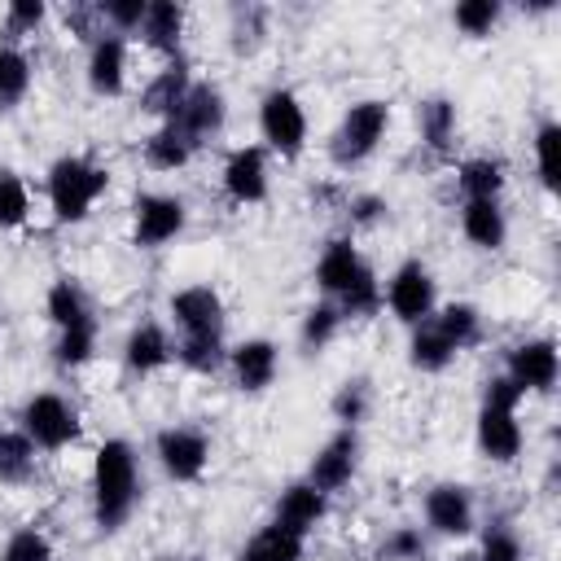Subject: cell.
<instances>
[{
	"mask_svg": "<svg viewBox=\"0 0 561 561\" xmlns=\"http://www.w3.org/2000/svg\"><path fill=\"white\" fill-rule=\"evenodd\" d=\"M140 495L136 447L127 438H105L92 456V522L101 530H118Z\"/></svg>",
	"mask_w": 561,
	"mask_h": 561,
	"instance_id": "1",
	"label": "cell"
},
{
	"mask_svg": "<svg viewBox=\"0 0 561 561\" xmlns=\"http://www.w3.org/2000/svg\"><path fill=\"white\" fill-rule=\"evenodd\" d=\"M110 188V171L83 153H66L48 167L44 175V193H48V210L57 224H79L88 219V210L105 197Z\"/></svg>",
	"mask_w": 561,
	"mask_h": 561,
	"instance_id": "2",
	"label": "cell"
},
{
	"mask_svg": "<svg viewBox=\"0 0 561 561\" xmlns=\"http://www.w3.org/2000/svg\"><path fill=\"white\" fill-rule=\"evenodd\" d=\"M386 127H390V105H386V101H377V96L355 101V105L342 114V123L333 127V136H329V158H333V167L351 171V167L368 162V158L377 153V145L386 140Z\"/></svg>",
	"mask_w": 561,
	"mask_h": 561,
	"instance_id": "3",
	"label": "cell"
},
{
	"mask_svg": "<svg viewBox=\"0 0 561 561\" xmlns=\"http://www.w3.org/2000/svg\"><path fill=\"white\" fill-rule=\"evenodd\" d=\"M18 430L39 447V451H66L70 443H79L83 434V421H79V408L57 394V390H39L22 403L18 412Z\"/></svg>",
	"mask_w": 561,
	"mask_h": 561,
	"instance_id": "4",
	"label": "cell"
},
{
	"mask_svg": "<svg viewBox=\"0 0 561 561\" xmlns=\"http://www.w3.org/2000/svg\"><path fill=\"white\" fill-rule=\"evenodd\" d=\"M259 136L280 158H298L307 149V110H302L298 92H289V88L263 92V101H259Z\"/></svg>",
	"mask_w": 561,
	"mask_h": 561,
	"instance_id": "5",
	"label": "cell"
},
{
	"mask_svg": "<svg viewBox=\"0 0 561 561\" xmlns=\"http://www.w3.org/2000/svg\"><path fill=\"white\" fill-rule=\"evenodd\" d=\"M381 302H386L403 324H421V320H430L434 307H438V289H434L430 267H425L421 259L399 263V267L390 272V280H386V289H381Z\"/></svg>",
	"mask_w": 561,
	"mask_h": 561,
	"instance_id": "6",
	"label": "cell"
},
{
	"mask_svg": "<svg viewBox=\"0 0 561 561\" xmlns=\"http://www.w3.org/2000/svg\"><path fill=\"white\" fill-rule=\"evenodd\" d=\"M188 224V206L175 193H140L131 206V241L140 250H158L175 241Z\"/></svg>",
	"mask_w": 561,
	"mask_h": 561,
	"instance_id": "7",
	"label": "cell"
},
{
	"mask_svg": "<svg viewBox=\"0 0 561 561\" xmlns=\"http://www.w3.org/2000/svg\"><path fill=\"white\" fill-rule=\"evenodd\" d=\"M153 456L171 482H197L210 465V438L193 425H167L153 438Z\"/></svg>",
	"mask_w": 561,
	"mask_h": 561,
	"instance_id": "8",
	"label": "cell"
},
{
	"mask_svg": "<svg viewBox=\"0 0 561 561\" xmlns=\"http://www.w3.org/2000/svg\"><path fill=\"white\" fill-rule=\"evenodd\" d=\"M504 377L522 390V394H548L561 377V355H557V342L552 337H526L508 351V364H504Z\"/></svg>",
	"mask_w": 561,
	"mask_h": 561,
	"instance_id": "9",
	"label": "cell"
},
{
	"mask_svg": "<svg viewBox=\"0 0 561 561\" xmlns=\"http://www.w3.org/2000/svg\"><path fill=\"white\" fill-rule=\"evenodd\" d=\"M219 184L232 206H259L267 197V149L263 145L228 149V158L219 167Z\"/></svg>",
	"mask_w": 561,
	"mask_h": 561,
	"instance_id": "10",
	"label": "cell"
},
{
	"mask_svg": "<svg viewBox=\"0 0 561 561\" xmlns=\"http://www.w3.org/2000/svg\"><path fill=\"white\" fill-rule=\"evenodd\" d=\"M355 469H359V434H355V430H337V434L311 456L307 482H311L316 491H324V495H337V491L351 486Z\"/></svg>",
	"mask_w": 561,
	"mask_h": 561,
	"instance_id": "11",
	"label": "cell"
},
{
	"mask_svg": "<svg viewBox=\"0 0 561 561\" xmlns=\"http://www.w3.org/2000/svg\"><path fill=\"white\" fill-rule=\"evenodd\" d=\"M224 118H228V101H224V92L215 88V83H193L188 88V96H184V105L175 110V127L193 140V149L202 145V140H215L219 131H224Z\"/></svg>",
	"mask_w": 561,
	"mask_h": 561,
	"instance_id": "12",
	"label": "cell"
},
{
	"mask_svg": "<svg viewBox=\"0 0 561 561\" xmlns=\"http://www.w3.org/2000/svg\"><path fill=\"white\" fill-rule=\"evenodd\" d=\"M425 526L434 535H447V539H460L473 530V495L469 486L460 482H438L425 491Z\"/></svg>",
	"mask_w": 561,
	"mask_h": 561,
	"instance_id": "13",
	"label": "cell"
},
{
	"mask_svg": "<svg viewBox=\"0 0 561 561\" xmlns=\"http://www.w3.org/2000/svg\"><path fill=\"white\" fill-rule=\"evenodd\" d=\"M180 337L188 333H224V298L210 289V285H188V289H175L171 302H167Z\"/></svg>",
	"mask_w": 561,
	"mask_h": 561,
	"instance_id": "14",
	"label": "cell"
},
{
	"mask_svg": "<svg viewBox=\"0 0 561 561\" xmlns=\"http://www.w3.org/2000/svg\"><path fill=\"white\" fill-rule=\"evenodd\" d=\"M228 368H232L237 390L259 394V390H267V386L276 381V373H280V351H276V342H267V337H245V342H237V346L228 351Z\"/></svg>",
	"mask_w": 561,
	"mask_h": 561,
	"instance_id": "15",
	"label": "cell"
},
{
	"mask_svg": "<svg viewBox=\"0 0 561 561\" xmlns=\"http://www.w3.org/2000/svg\"><path fill=\"white\" fill-rule=\"evenodd\" d=\"M88 88L96 96H118L127 88V39L114 31H101L88 44Z\"/></svg>",
	"mask_w": 561,
	"mask_h": 561,
	"instance_id": "16",
	"label": "cell"
},
{
	"mask_svg": "<svg viewBox=\"0 0 561 561\" xmlns=\"http://www.w3.org/2000/svg\"><path fill=\"white\" fill-rule=\"evenodd\" d=\"M171 359H175V342L167 337V329H162L158 320L136 324V329L127 333V342H123V368H127L131 377H153V373H162Z\"/></svg>",
	"mask_w": 561,
	"mask_h": 561,
	"instance_id": "17",
	"label": "cell"
},
{
	"mask_svg": "<svg viewBox=\"0 0 561 561\" xmlns=\"http://www.w3.org/2000/svg\"><path fill=\"white\" fill-rule=\"evenodd\" d=\"M329 517V495L324 491H316L307 478L302 482H289L285 491H280V500H276V526H285V530H294L298 539H307L320 522Z\"/></svg>",
	"mask_w": 561,
	"mask_h": 561,
	"instance_id": "18",
	"label": "cell"
},
{
	"mask_svg": "<svg viewBox=\"0 0 561 561\" xmlns=\"http://www.w3.org/2000/svg\"><path fill=\"white\" fill-rule=\"evenodd\" d=\"M188 88H193V79H188V61H184V57H171V61H162V70L145 83V92H140V110L153 114L158 123H171L175 110L184 105Z\"/></svg>",
	"mask_w": 561,
	"mask_h": 561,
	"instance_id": "19",
	"label": "cell"
},
{
	"mask_svg": "<svg viewBox=\"0 0 561 561\" xmlns=\"http://www.w3.org/2000/svg\"><path fill=\"white\" fill-rule=\"evenodd\" d=\"M522 421L517 412H500V408H478V451L495 465H513L522 456Z\"/></svg>",
	"mask_w": 561,
	"mask_h": 561,
	"instance_id": "20",
	"label": "cell"
},
{
	"mask_svg": "<svg viewBox=\"0 0 561 561\" xmlns=\"http://www.w3.org/2000/svg\"><path fill=\"white\" fill-rule=\"evenodd\" d=\"M184 22H188V13H184V4H175V0H149V9H145V22H140V44L145 48H153L158 57H180V44H184Z\"/></svg>",
	"mask_w": 561,
	"mask_h": 561,
	"instance_id": "21",
	"label": "cell"
},
{
	"mask_svg": "<svg viewBox=\"0 0 561 561\" xmlns=\"http://www.w3.org/2000/svg\"><path fill=\"white\" fill-rule=\"evenodd\" d=\"M359 267H364V259H359V250H355V241L351 237H329L324 241V250H320V259H316V285L329 294V302L359 276Z\"/></svg>",
	"mask_w": 561,
	"mask_h": 561,
	"instance_id": "22",
	"label": "cell"
},
{
	"mask_svg": "<svg viewBox=\"0 0 561 561\" xmlns=\"http://www.w3.org/2000/svg\"><path fill=\"white\" fill-rule=\"evenodd\" d=\"M44 316L53 320L57 333H61V329H79V324H96L83 285L70 280V276H57V280L48 285V294H44Z\"/></svg>",
	"mask_w": 561,
	"mask_h": 561,
	"instance_id": "23",
	"label": "cell"
},
{
	"mask_svg": "<svg viewBox=\"0 0 561 561\" xmlns=\"http://www.w3.org/2000/svg\"><path fill=\"white\" fill-rule=\"evenodd\" d=\"M504 162L491 158V153H478V158H465L456 167V188L465 202H500L504 193Z\"/></svg>",
	"mask_w": 561,
	"mask_h": 561,
	"instance_id": "24",
	"label": "cell"
},
{
	"mask_svg": "<svg viewBox=\"0 0 561 561\" xmlns=\"http://www.w3.org/2000/svg\"><path fill=\"white\" fill-rule=\"evenodd\" d=\"M460 232L478 250H500L508 237V219L500 202H465L460 206Z\"/></svg>",
	"mask_w": 561,
	"mask_h": 561,
	"instance_id": "25",
	"label": "cell"
},
{
	"mask_svg": "<svg viewBox=\"0 0 561 561\" xmlns=\"http://www.w3.org/2000/svg\"><path fill=\"white\" fill-rule=\"evenodd\" d=\"M188 162H193V140L175 123H158L145 136V167H153V171H180Z\"/></svg>",
	"mask_w": 561,
	"mask_h": 561,
	"instance_id": "26",
	"label": "cell"
},
{
	"mask_svg": "<svg viewBox=\"0 0 561 561\" xmlns=\"http://www.w3.org/2000/svg\"><path fill=\"white\" fill-rule=\"evenodd\" d=\"M39 473V447L22 430H0V482L26 486Z\"/></svg>",
	"mask_w": 561,
	"mask_h": 561,
	"instance_id": "27",
	"label": "cell"
},
{
	"mask_svg": "<svg viewBox=\"0 0 561 561\" xmlns=\"http://www.w3.org/2000/svg\"><path fill=\"white\" fill-rule=\"evenodd\" d=\"M430 324L447 337V346H451L456 355L482 337V316H478V307H473V302H443V307H434Z\"/></svg>",
	"mask_w": 561,
	"mask_h": 561,
	"instance_id": "28",
	"label": "cell"
},
{
	"mask_svg": "<svg viewBox=\"0 0 561 561\" xmlns=\"http://www.w3.org/2000/svg\"><path fill=\"white\" fill-rule=\"evenodd\" d=\"M416 127H421V140L425 149L434 153H447L456 145V105L447 96H430L416 105Z\"/></svg>",
	"mask_w": 561,
	"mask_h": 561,
	"instance_id": "29",
	"label": "cell"
},
{
	"mask_svg": "<svg viewBox=\"0 0 561 561\" xmlns=\"http://www.w3.org/2000/svg\"><path fill=\"white\" fill-rule=\"evenodd\" d=\"M302 543H307V539H298L294 530L267 522L263 530L250 535V543L241 548L237 561H302Z\"/></svg>",
	"mask_w": 561,
	"mask_h": 561,
	"instance_id": "30",
	"label": "cell"
},
{
	"mask_svg": "<svg viewBox=\"0 0 561 561\" xmlns=\"http://www.w3.org/2000/svg\"><path fill=\"white\" fill-rule=\"evenodd\" d=\"M175 359L188 368V373H219L228 364V346H224V333H188L175 342Z\"/></svg>",
	"mask_w": 561,
	"mask_h": 561,
	"instance_id": "31",
	"label": "cell"
},
{
	"mask_svg": "<svg viewBox=\"0 0 561 561\" xmlns=\"http://www.w3.org/2000/svg\"><path fill=\"white\" fill-rule=\"evenodd\" d=\"M451 359H456V351L447 346V337H443L430 320L412 324V337H408V364H412L416 373H443Z\"/></svg>",
	"mask_w": 561,
	"mask_h": 561,
	"instance_id": "32",
	"label": "cell"
},
{
	"mask_svg": "<svg viewBox=\"0 0 561 561\" xmlns=\"http://www.w3.org/2000/svg\"><path fill=\"white\" fill-rule=\"evenodd\" d=\"M337 329H342V311L324 298V302L307 307V316H302V324H298V342H302L307 355H316V351H324V346L337 337Z\"/></svg>",
	"mask_w": 561,
	"mask_h": 561,
	"instance_id": "33",
	"label": "cell"
},
{
	"mask_svg": "<svg viewBox=\"0 0 561 561\" xmlns=\"http://www.w3.org/2000/svg\"><path fill=\"white\" fill-rule=\"evenodd\" d=\"M333 307L342 311V320H346V316H373V311L381 307V280H377V272L364 263L359 276L333 298Z\"/></svg>",
	"mask_w": 561,
	"mask_h": 561,
	"instance_id": "34",
	"label": "cell"
},
{
	"mask_svg": "<svg viewBox=\"0 0 561 561\" xmlns=\"http://www.w3.org/2000/svg\"><path fill=\"white\" fill-rule=\"evenodd\" d=\"M31 92V57L18 44H0V105H18Z\"/></svg>",
	"mask_w": 561,
	"mask_h": 561,
	"instance_id": "35",
	"label": "cell"
},
{
	"mask_svg": "<svg viewBox=\"0 0 561 561\" xmlns=\"http://www.w3.org/2000/svg\"><path fill=\"white\" fill-rule=\"evenodd\" d=\"M368 408H373V386H368L364 377L342 381L337 394H333V403H329V412H333V421H337L342 430H355V425L368 416Z\"/></svg>",
	"mask_w": 561,
	"mask_h": 561,
	"instance_id": "36",
	"label": "cell"
},
{
	"mask_svg": "<svg viewBox=\"0 0 561 561\" xmlns=\"http://www.w3.org/2000/svg\"><path fill=\"white\" fill-rule=\"evenodd\" d=\"M500 13H504L500 0H460V4L451 9V22H456L460 35H469V39H486V35L495 31Z\"/></svg>",
	"mask_w": 561,
	"mask_h": 561,
	"instance_id": "37",
	"label": "cell"
},
{
	"mask_svg": "<svg viewBox=\"0 0 561 561\" xmlns=\"http://www.w3.org/2000/svg\"><path fill=\"white\" fill-rule=\"evenodd\" d=\"M31 219V193L18 171H0V232L22 228Z\"/></svg>",
	"mask_w": 561,
	"mask_h": 561,
	"instance_id": "38",
	"label": "cell"
},
{
	"mask_svg": "<svg viewBox=\"0 0 561 561\" xmlns=\"http://www.w3.org/2000/svg\"><path fill=\"white\" fill-rule=\"evenodd\" d=\"M96 351V324H79V329H61L53 342V359L61 368H83Z\"/></svg>",
	"mask_w": 561,
	"mask_h": 561,
	"instance_id": "39",
	"label": "cell"
},
{
	"mask_svg": "<svg viewBox=\"0 0 561 561\" xmlns=\"http://www.w3.org/2000/svg\"><path fill=\"white\" fill-rule=\"evenodd\" d=\"M44 22H48V4H44V0H13V4L0 13V26H4L9 44L35 35Z\"/></svg>",
	"mask_w": 561,
	"mask_h": 561,
	"instance_id": "40",
	"label": "cell"
},
{
	"mask_svg": "<svg viewBox=\"0 0 561 561\" xmlns=\"http://www.w3.org/2000/svg\"><path fill=\"white\" fill-rule=\"evenodd\" d=\"M557 149H561V127L548 118L535 131V175L548 193H557Z\"/></svg>",
	"mask_w": 561,
	"mask_h": 561,
	"instance_id": "41",
	"label": "cell"
},
{
	"mask_svg": "<svg viewBox=\"0 0 561 561\" xmlns=\"http://www.w3.org/2000/svg\"><path fill=\"white\" fill-rule=\"evenodd\" d=\"M0 561H53V539L39 526H22L4 539Z\"/></svg>",
	"mask_w": 561,
	"mask_h": 561,
	"instance_id": "42",
	"label": "cell"
},
{
	"mask_svg": "<svg viewBox=\"0 0 561 561\" xmlns=\"http://www.w3.org/2000/svg\"><path fill=\"white\" fill-rule=\"evenodd\" d=\"M96 9H101V26L127 39L131 31H140L149 0H105V4H96Z\"/></svg>",
	"mask_w": 561,
	"mask_h": 561,
	"instance_id": "43",
	"label": "cell"
},
{
	"mask_svg": "<svg viewBox=\"0 0 561 561\" xmlns=\"http://www.w3.org/2000/svg\"><path fill=\"white\" fill-rule=\"evenodd\" d=\"M263 31H267V13L259 4H237L232 9V48L237 53H254L263 44Z\"/></svg>",
	"mask_w": 561,
	"mask_h": 561,
	"instance_id": "44",
	"label": "cell"
},
{
	"mask_svg": "<svg viewBox=\"0 0 561 561\" xmlns=\"http://www.w3.org/2000/svg\"><path fill=\"white\" fill-rule=\"evenodd\" d=\"M425 535L421 526H394L386 539H381V561H425Z\"/></svg>",
	"mask_w": 561,
	"mask_h": 561,
	"instance_id": "45",
	"label": "cell"
},
{
	"mask_svg": "<svg viewBox=\"0 0 561 561\" xmlns=\"http://www.w3.org/2000/svg\"><path fill=\"white\" fill-rule=\"evenodd\" d=\"M469 561H526V552H522V539L508 526H491Z\"/></svg>",
	"mask_w": 561,
	"mask_h": 561,
	"instance_id": "46",
	"label": "cell"
},
{
	"mask_svg": "<svg viewBox=\"0 0 561 561\" xmlns=\"http://www.w3.org/2000/svg\"><path fill=\"white\" fill-rule=\"evenodd\" d=\"M526 394L504 377V373H495V377H486L482 381V408H500V412H517V403H522Z\"/></svg>",
	"mask_w": 561,
	"mask_h": 561,
	"instance_id": "47",
	"label": "cell"
},
{
	"mask_svg": "<svg viewBox=\"0 0 561 561\" xmlns=\"http://www.w3.org/2000/svg\"><path fill=\"white\" fill-rule=\"evenodd\" d=\"M346 215H351L355 228H373V224H381V219L390 215V206H386V197H377V193H359V197H351Z\"/></svg>",
	"mask_w": 561,
	"mask_h": 561,
	"instance_id": "48",
	"label": "cell"
},
{
	"mask_svg": "<svg viewBox=\"0 0 561 561\" xmlns=\"http://www.w3.org/2000/svg\"><path fill=\"white\" fill-rule=\"evenodd\" d=\"M184 561H197V557H184Z\"/></svg>",
	"mask_w": 561,
	"mask_h": 561,
	"instance_id": "49",
	"label": "cell"
}]
</instances>
